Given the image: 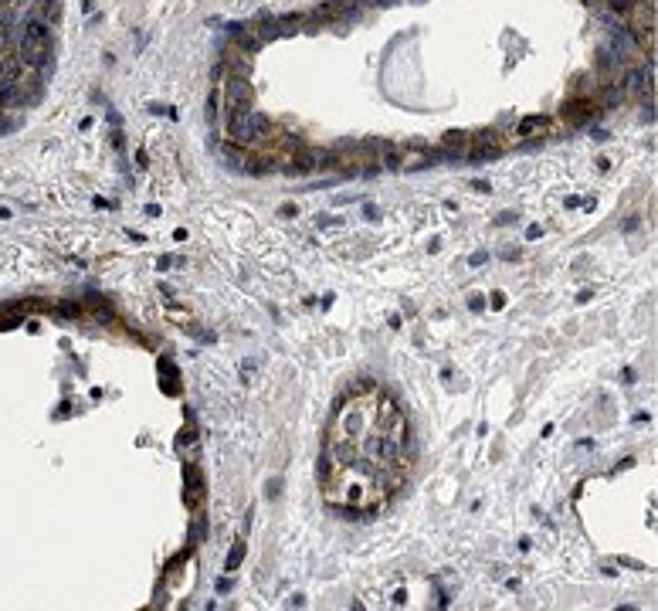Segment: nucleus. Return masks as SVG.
<instances>
[{"mask_svg":"<svg viewBox=\"0 0 658 611\" xmlns=\"http://www.w3.org/2000/svg\"><path fill=\"white\" fill-rule=\"evenodd\" d=\"M539 235H543V228H539V224H529V228H526V238H529V241H536Z\"/></svg>","mask_w":658,"mask_h":611,"instance_id":"obj_16","label":"nucleus"},{"mask_svg":"<svg viewBox=\"0 0 658 611\" xmlns=\"http://www.w3.org/2000/svg\"><path fill=\"white\" fill-rule=\"evenodd\" d=\"M10 217H14V214H10V207H0V221H10Z\"/></svg>","mask_w":658,"mask_h":611,"instance_id":"obj_21","label":"nucleus"},{"mask_svg":"<svg viewBox=\"0 0 658 611\" xmlns=\"http://www.w3.org/2000/svg\"><path fill=\"white\" fill-rule=\"evenodd\" d=\"M10 4H14V0H0V7H10Z\"/></svg>","mask_w":658,"mask_h":611,"instance_id":"obj_22","label":"nucleus"},{"mask_svg":"<svg viewBox=\"0 0 658 611\" xmlns=\"http://www.w3.org/2000/svg\"><path fill=\"white\" fill-rule=\"evenodd\" d=\"M241 557H245V540H234V547H231V554H227L224 560V571H238V564H241Z\"/></svg>","mask_w":658,"mask_h":611,"instance_id":"obj_10","label":"nucleus"},{"mask_svg":"<svg viewBox=\"0 0 658 611\" xmlns=\"http://www.w3.org/2000/svg\"><path fill=\"white\" fill-rule=\"evenodd\" d=\"M248 99H251V85L241 75H231L227 78V109L231 105H248Z\"/></svg>","mask_w":658,"mask_h":611,"instance_id":"obj_4","label":"nucleus"},{"mask_svg":"<svg viewBox=\"0 0 658 611\" xmlns=\"http://www.w3.org/2000/svg\"><path fill=\"white\" fill-rule=\"evenodd\" d=\"M295 214V204H282V217H292Z\"/></svg>","mask_w":658,"mask_h":611,"instance_id":"obj_20","label":"nucleus"},{"mask_svg":"<svg viewBox=\"0 0 658 611\" xmlns=\"http://www.w3.org/2000/svg\"><path fill=\"white\" fill-rule=\"evenodd\" d=\"M227 136L234 143H251L254 129H251V109L248 105H231L227 109Z\"/></svg>","mask_w":658,"mask_h":611,"instance_id":"obj_1","label":"nucleus"},{"mask_svg":"<svg viewBox=\"0 0 658 611\" xmlns=\"http://www.w3.org/2000/svg\"><path fill=\"white\" fill-rule=\"evenodd\" d=\"M563 116L567 122H574V126H583V122L594 116V102L591 99H574V102H567L563 105Z\"/></svg>","mask_w":658,"mask_h":611,"instance_id":"obj_5","label":"nucleus"},{"mask_svg":"<svg viewBox=\"0 0 658 611\" xmlns=\"http://www.w3.org/2000/svg\"><path fill=\"white\" fill-rule=\"evenodd\" d=\"M621 92H624V88H607V92H604V99H601V102H604V105H614V102H618V99H621Z\"/></svg>","mask_w":658,"mask_h":611,"instance_id":"obj_13","label":"nucleus"},{"mask_svg":"<svg viewBox=\"0 0 658 611\" xmlns=\"http://www.w3.org/2000/svg\"><path fill=\"white\" fill-rule=\"evenodd\" d=\"M468 309H472V312H482V309H485V302H482V296H472V299H468Z\"/></svg>","mask_w":658,"mask_h":611,"instance_id":"obj_14","label":"nucleus"},{"mask_svg":"<svg viewBox=\"0 0 658 611\" xmlns=\"http://www.w3.org/2000/svg\"><path fill=\"white\" fill-rule=\"evenodd\" d=\"M485 258H489V255H485V252H475V255H472V258H468V265H475V268H479V265H485Z\"/></svg>","mask_w":658,"mask_h":611,"instance_id":"obj_15","label":"nucleus"},{"mask_svg":"<svg viewBox=\"0 0 658 611\" xmlns=\"http://www.w3.org/2000/svg\"><path fill=\"white\" fill-rule=\"evenodd\" d=\"M380 163H384V170H401V167H404V153H401V146H394V143H380Z\"/></svg>","mask_w":658,"mask_h":611,"instance_id":"obj_7","label":"nucleus"},{"mask_svg":"<svg viewBox=\"0 0 658 611\" xmlns=\"http://www.w3.org/2000/svg\"><path fill=\"white\" fill-rule=\"evenodd\" d=\"M58 316H82V306H75V302H65V306H58Z\"/></svg>","mask_w":658,"mask_h":611,"instance_id":"obj_12","label":"nucleus"},{"mask_svg":"<svg viewBox=\"0 0 658 611\" xmlns=\"http://www.w3.org/2000/svg\"><path fill=\"white\" fill-rule=\"evenodd\" d=\"M594 140L604 143V140H611V136H607V129H594Z\"/></svg>","mask_w":658,"mask_h":611,"instance_id":"obj_19","label":"nucleus"},{"mask_svg":"<svg viewBox=\"0 0 658 611\" xmlns=\"http://www.w3.org/2000/svg\"><path fill=\"white\" fill-rule=\"evenodd\" d=\"M251 129H254V140L268 136V132H272V122H268V116H262V112H254V109H251Z\"/></svg>","mask_w":658,"mask_h":611,"instance_id":"obj_9","label":"nucleus"},{"mask_svg":"<svg viewBox=\"0 0 658 611\" xmlns=\"http://www.w3.org/2000/svg\"><path fill=\"white\" fill-rule=\"evenodd\" d=\"M492 306L502 309V306H506V292H496V296H492Z\"/></svg>","mask_w":658,"mask_h":611,"instance_id":"obj_18","label":"nucleus"},{"mask_svg":"<svg viewBox=\"0 0 658 611\" xmlns=\"http://www.w3.org/2000/svg\"><path fill=\"white\" fill-rule=\"evenodd\" d=\"M278 20V31H295V24H306V14H299V10H292V14H285V17H275Z\"/></svg>","mask_w":658,"mask_h":611,"instance_id":"obj_11","label":"nucleus"},{"mask_svg":"<svg viewBox=\"0 0 658 611\" xmlns=\"http://www.w3.org/2000/svg\"><path fill=\"white\" fill-rule=\"evenodd\" d=\"M468 143H472L468 132H461V129H448V132L441 136V150H452V153H458V156H465V153H468Z\"/></svg>","mask_w":658,"mask_h":611,"instance_id":"obj_6","label":"nucleus"},{"mask_svg":"<svg viewBox=\"0 0 658 611\" xmlns=\"http://www.w3.org/2000/svg\"><path fill=\"white\" fill-rule=\"evenodd\" d=\"M187 506L194 513H200V506H204V476L197 465H187Z\"/></svg>","mask_w":658,"mask_h":611,"instance_id":"obj_2","label":"nucleus"},{"mask_svg":"<svg viewBox=\"0 0 658 611\" xmlns=\"http://www.w3.org/2000/svg\"><path fill=\"white\" fill-rule=\"evenodd\" d=\"M231 38H234V44L241 48L245 55H251V51L262 48V38H258V31H254L251 24H231Z\"/></svg>","mask_w":658,"mask_h":611,"instance_id":"obj_3","label":"nucleus"},{"mask_svg":"<svg viewBox=\"0 0 658 611\" xmlns=\"http://www.w3.org/2000/svg\"><path fill=\"white\" fill-rule=\"evenodd\" d=\"M546 129V116H526V119H519L516 126V136H533V132H543Z\"/></svg>","mask_w":658,"mask_h":611,"instance_id":"obj_8","label":"nucleus"},{"mask_svg":"<svg viewBox=\"0 0 658 611\" xmlns=\"http://www.w3.org/2000/svg\"><path fill=\"white\" fill-rule=\"evenodd\" d=\"M363 214H367V221H377V217H380V211H377L373 204H363Z\"/></svg>","mask_w":658,"mask_h":611,"instance_id":"obj_17","label":"nucleus"}]
</instances>
